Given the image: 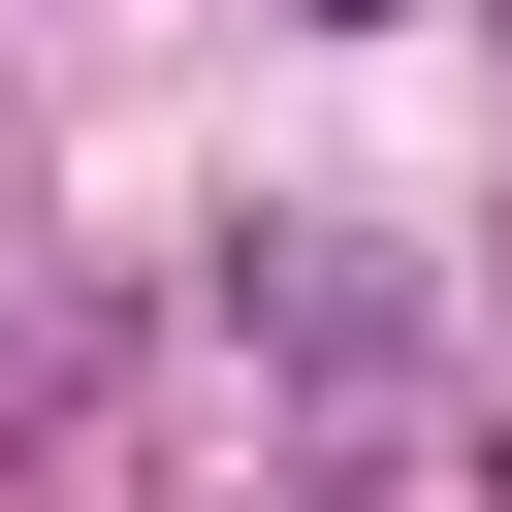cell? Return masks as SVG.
Segmentation results:
<instances>
[{"label": "cell", "instance_id": "obj_1", "mask_svg": "<svg viewBox=\"0 0 512 512\" xmlns=\"http://www.w3.org/2000/svg\"><path fill=\"white\" fill-rule=\"evenodd\" d=\"M224 320H256L288 384H384V352H416V256H384V224H256V256H224Z\"/></svg>", "mask_w": 512, "mask_h": 512}, {"label": "cell", "instance_id": "obj_2", "mask_svg": "<svg viewBox=\"0 0 512 512\" xmlns=\"http://www.w3.org/2000/svg\"><path fill=\"white\" fill-rule=\"evenodd\" d=\"M320 32H416V0H320Z\"/></svg>", "mask_w": 512, "mask_h": 512}, {"label": "cell", "instance_id": "obj_3", "mask_svg": "<svg viewBox=\"0 0 512 512\" xmlns=\"http://www.w3.org/2000/svg\"><path fill=\"white\" fill-rule=\"evenodd\" d=\"M480 512H512V416H480Z\"/></svg>", "mask_w": 512, "mask_h": 512}]
</instances>
